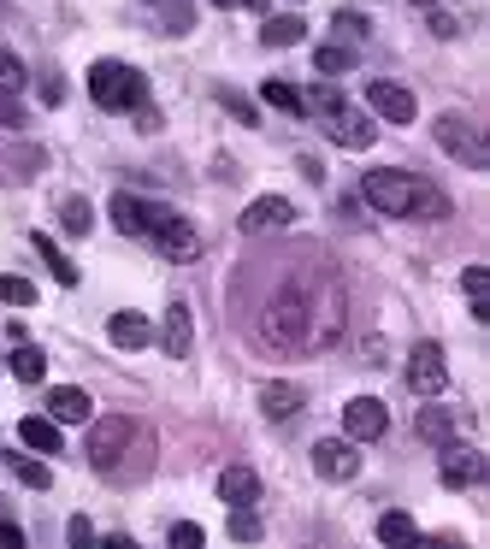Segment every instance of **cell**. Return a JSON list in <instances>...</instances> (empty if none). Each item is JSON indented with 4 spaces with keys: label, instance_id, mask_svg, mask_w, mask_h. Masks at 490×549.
<instances>
[{
    "label": "cell",
    "instance_id": "15",
    "mask_svg": "<svg viewBox=\"0 0 490 549\" xmlns=\"http://www.w3.org/2000/svg\"><path fill=\"white\" fill-rule=\"evenodd\" d=\"M18 443H24V449H36V455H60V449H65L60 420H54V414H30V420H18Z\"/></svg>",
    "mask_w": 490,
    "mask_h": 549
},
{
    "label": "cell",
    "instance_id": "7",
    "mask_svg": "<svg viewBox=\"0 0 490 549\" xmlns=\"http://www.w3.org/2000/svg\"><path fill=\"white\" fill-rule=\"evenodd\" d=\"M260 337H266V349H296V337H307V307L302 296H278V302L266 307V319H260Z\"/></svg>",
    "mask_w": 490,
    "mask_h": 549
},
{
    "label": "cell",
    "instance_id": "38",
    "mask_svg": "<svg viewBox=\"0 0 490 549\" xmlns=\"http://www.w3.org/2000/svg\"><path fill=\"white\" fill-rule=\"evenodd\" d=\"M225 113L243 124H260V107H248V101H237V95H225Z\"/></svg>",
    "mask_w": 490,
    "mask_h": 549
},
{
    "label": "cell",
    "instance_id": "6",
    "mask_svg": "<svg viewBox=\"0 0 490 549\" xmlns=\"http://www.w3.org/2000/svg\"><path fill=\"white\" fill-rule=\"evenodd\" d=\"M313 473H319L325 485L361 479V443H355V437H319V443H313Z\"/></svg>",
    "mask_w": 490,
    "mask_h": 549
},
{
    "label": "cell",
    "instance_id": "41",
    "mask_svg": "<svg viewBox=\"0 0 490 549\" xmlns=\"http://www.w3.org/2000/svg\"><path fill=\"white\" fill-rule=\"evenodd\" d=\"M18 544H24V532H18L12 520H0V549H18Z\"/></svg>",
    "mask_w": 490,
    "mask_h": 549
},
{
    "label": "cell",
    "instance_id": "27",
    "mask_svg": "<svg viewBox=\"0 0 490 549\" xmlns=\"http://www.w3.org/2000/svg\"><path fill=\"white\" fill-rule=\"evenodd\" d=\"M420 437L437 443V449L455 443V414H449V408H426V414H420Z\"/></svg>",
    "mask_w": 490,
    "mask_h": 549
},
{
    "label": "cell",
    "instance_id": "10",
    "mask_svg": "<svg viewBox=\"0 0 490 549\" xmlns=\"http://www.w3.org/2000/svg\"><path fill=\"white\" fill-rule=\"evenodd\" d=\"M243 237H260V231H284V225H296V201L290 195H254L243 207Z\"/></svg>",
    "mask_w": 490,
    "mask_h": 549
},
{
    "label": "cell",
    "instance_id": "31",
    "mask_svg": "<svg viewBox=\"0 0 490 549\" xmlns=\"http://www.w3.org/2000/svg\"><path fill=\"white\" fill-rule=\"evenodd\" d=\"M331 30H337L331 42H361V36H367V18H361V12H337Z\"/></svg>",
    "mask_w": 490,
    "mask_h": 549
},
{
    "label": "cell",
    "instance_id": "18",
    "mask_svg": "<svg viewBox=\"0 0 490 549\" xmlns=\"http://www.w3.org/2000/svg\"><path fill=\"white\" fill-rule=\"evenodd\" d=\"M302 36H307V18H302V12H272V18L260 24V42H266V48H296Z\"/></svg>",
    "mask_w": 490,
    "mask_h": 549
},
{
    "label": "cell",
    "instance_id": "5",
    "mask_svg": "<svg viewBox=\"0 0 490 549\" xmlns=\"http://www.w3.org/2000/svg\"><path fill=\"white\" fill-rule=\"evenodd\" d=\"M148 237L160 243V254L166 260H178V266H189V260H201V231L189 225L184 213H172V207H148Z\"/></svg>",
    "mask_w": 490,
    "mask_h": 549
},
{
    "label": "cell",
    "instance_id": "23",
    "mask_svg": "<svg viewBox=\"0 0 490 549\" xmlns=\"http://www.w3.org/2000/svg\"><path fill=\"white\" fill-rule=\"evenodd\" d=\"M260 95H266L278 113H290V119H307V101H302V89H296V83H284V77H266V83H260Z\"/></svg>",
    "mask_w": 490,
    "mask_h": 549
},
{
    "label": "cell",
    "instance_id": "21",
    "mask_svg": "<svg viewBox=\"0 0 490 549\" xmlns=\"http://www.w3.org/2000/svg\"><path fill=\"white\" fill-rule=\"evenodd\" d=\"M302 384H266L260 390V408H266V420H290V414H302Z\"/></svg>",
    "mask_w": 490,
    "mask_h": 549
},
{
    "label": "cell",
    "instance_id": "1",
    "mask_svg": "<svg viewBox=\"0 0 490 549\" xmlns=\"http://www.w3.org/2000/svg\"><path fill=\"white\" fill-rule=\"evenodd\" d=\"M361 195L384 219H449V195L420 172H402V166H372L361 178Z\"/></svg>",
    "mask_w": 490,
    "mask_h": 549
},
{
    "label": "cell",
    "instance_id": "40",
    "mask_svg": "<svg viewBox=\"0 0 490 549\" xmlns=\"http://www.w3.org/2000/svg\"><path fill=\"white\" fill-rule=\"evenodd\" d=\"M0 124H12V130L24 124V107H12V95H0Z\"/></svg>",
    "mask_w": 490,
    "mask_h": 549
},
{
    "label": "cell",
    "instance_id": "37",
    "mask_svg": "<svg viewBox=\"0 0 490 549\" xmlns=\"http://www.w3.org/2000/svg\"><path fill=\"white\" fill-rule=\"evenodd\" d=\"M42 101H48V107H60V101H65V77H60V71H48V77H42Z\"/></svg>",
    "mask_w": 490,
    "mask_h": 549
},
{
    "label": "cell",
    "instance_id": "32",
    "mask_svg": "<svg viewBox=\"0 0 490 549\" xmlns=\"http://www.w3.org/2000/svg\"><path fill=\"white\" fill-rule=\"evenodd\" d=\"M231 544H260V520H254V508H237V514H231Z\"/></svg>",
    "mask_w": 490,
    "mask_h": 549
},
{
    "label": "cell",
    "instance_id": "4",
    "mask_svg": "<svg viewBox=\"0 0 490 549\" xmlns=\"http://www.w3.org/2000/svg\"><path fill=\"white\" fill-rule=\"evenodd\" d=\"M130 449H148V455H154V443L142 437V426L124 420V414H107L101 426L89 431V467H101V473H124Z\"/></svg>",
    "mask_w": 490,
    "mask_h": 549
},
{
    "label": "cell",
    "instance_id": "13",
    "mask_svg": "<svg viewBox=\"0 0 490 549\" xmlns=\"http://www.w3.org/2000/svg\"><path fill=\"white\" fill-rule=\"evenodd\" d=\"M367 107L378 113V119H390V124H414V95L402 89V83H390V77H378V83H367Z\"/></svg>",
    "mask_w": 490,
    "mask_h": 549
},
{
    "label": "cell",
    "instance_id": "22",
    "mask_svg": "<svg viewBox=\"0 0 490 549\" xmlns=\"http://www.w3.org/2000/svg\"><path fill=\"white\" fill-rule=\"evenodd\" d=\"M6 366H12V378H18V384H42V378H48V355H42L36 343H12Z\"/></svg>",
    "mask_w": 490,
    "mask_h": 549
},
{
    "label": "cell",
    "instance_id": "26",
    "mask_svg": "<svg viewBox=\"0 0 490 549\" xmlns=\"http://www.w3.org/2000/svg\"><path fill=\"white\" fill-rule=\"evenodd\" d=\"M355 60H361V54H355L349 42H325V48L313 54V65H319V77H343V71H349Z\"/></svg>",
    "mask_w": 490,
    "mask_h": 549
},
{
    "label": "cell",
    "instance_id": "12",
    "mask_svg": "<svg viewBox=\"0 0 490 549\" xmlns=\"http://www.w3.org/2000/svg\"><path fill=\"white\" fill-rule=\"evenodd\" d=\"M485 473H490V461L479 455V449H467V443H443V485L449 490H473Z\"/></svg>",
    "mask_w": 490,
    "mask_h": 549
},
{
    "label": "cell",
    "instance_id": "33",
    "mask_svg": "<svg viewBox=\"0 0 490 549\" xmlns=\"http://www.w3.org/2000/svg\"><path fill=\"white\" fill-rule=\"evenodd\" d=\"M12 473H18L30 490H48V485H54V473H48L42 461H18V455H12Z\"/></svg>",
    "mask_w": 490,
    "mask_h": 549
},
{
    "label": "cell",
    "instance_id": "16",
    "mask_svg": "<svg viewBox=\"0 0 490 549\" xmlns=\"http://www.w3.org/2000/svg\"><path fill=\"white\" fill-rule=\"evenodd\" d=\"M160 343H166V355H172V361H189V349H195V325H189V307H184V302H172V307H166Z\"/></svg>",
    "mask_w": 490,
    "mask_h": 549
},
{
    "label": "cell",
    "instance_id": "44",
    "mask_svg": "<svg viewBox=\"0 0 490 549\" xmlns=\"http://www.w3.org/2000/svg\"><path fill=\"white\" fill-rule=\"evenodd\" d=\"M414 6H437V0H414Z\"/></svg>",
    "mask_w": 490,
    "mask_h": 549
},
{
    "label": "cell",
    "instance_id": "19",
    "mask_svg": "<svg viewBox=\"0 0 490 549\" xmlns=\"http://www.w3.org/2000/svg\"><path fill=\"white\" fill-rule=\"evenodd\" d=\"M219 502H231V508H254V502H260V479H254L248 467L219 473Z\"/></svg>",
    "mask_w": 490,
    "mask_h": 549
},
{
    "label": "cell",
    "instance_id": "30",
    "mask_svg": "<svg viewBox=\"0 0 490 549\" xmlns=\"http://www.w3.org/2000/svg\"><path fill=\"white\" fill-rule=\"evenodd\" d=\"M0 302L30 307V302H36V284H30V278H18V272H0Z\"/></svg>",
    "mask_w": 490,
    "mask_h": 549
},
{
    "label": "cell",
    "instance_id": "2",
    "mask_svg": "<svg viewBox=\"0 0 490 549\" xmlns=\"http://www.w3.org/2000/svg\"><path fill=\"white\" fill-rule=\"evenodd\" d=\"M89 95L101 113H136L148 101V77L136 65H119V60H95L89 65Z\"/></svg>",
    "mask_w": 490,
    "mask_h": 549
},
{
    "label": "cell",
    "instance_id": "39",
    "mask_svg": "<svg viewBox=\"0 0 490 549\" xmlns=\"http://www.w3.org/2000/svg\"><path fill=\"white\" fill-rule=\"evenodd\" d=\"M65 538H71V544H77V549H89V544H95V526H89V520H83V514H77V520H71V532H65Z\"/></svg>",
    "mask_w": 490,
    "mask_h": 549
},
{
    "label": "cell",
    "instance_id": "20",
    "mask_svg": "<svg viewBox=\"0 0 490 549\" xmlns=\"http://www.w3.org/2000/svg\"><path fill=\"white\" fill-rule=\"evenodd\" d=\"M148 207L154 201H142V195H113V225L124 237H148Z\"/></svg>",
    "mask_w": 490,
    "mask_h": 549
},
{
    "label": "cell",
    "instance_id": "34",
    "mask_svg": "<svg viewBox=\"0 0 490 549\" xmlns=\"http://www.w3.org/2000/svg\"><path fill=\"white\" fill-rule=\"evenodd\" d=\"M461 290H467V302H485L490 296V272L485 266H467V272H461Z\"/></svg>",
    "mask_w": 490,
    "mask_h": 549
},
{
    "label": "cell",
    "instance_id": "28",
    "mask_svg": "<svg viewBox=\"0 0 490 549\" xmlns=\"http://www.w3.org/2000/svg\"><path fill=\"white\" fill-rule=\"evenodd\" d=\"M60 225L71 231V237H83V231L95 225V207H89L83 195H65V201H60Z\"/></svg>",
    "mask_w": 490,
    "mask_h": 549
},
{
    "label": "cell",
    "instance_id": "8",
    "mask_svg": "<svg viewBox=\"0 0 490 549\" xmlns=\"http://www.w3.org/2000/svg\"><path fill=\"white\" fill-rule=\"evenodd\" d=\"M431 136H437V148H449L461 166H473V172H485L490 166V154H485V142H479V130L467 119H455V113H443V119L431 124Z\"/></svg>",
    "mask_w": 490,
    "mask_h": 549
},
{
    "label": "cell",
    "instance_id": "24",
    "mask_svg": "<svg viewBox=\"0 0 490 549\" xmlns=\"http://www.w3.org/2000/svg\"><path fill=\"white\" fill-rule=\"evenodd\" d=\"M30 243H36V254H42V260H48V272H54V278H60L65 290H71V284H77V266H71V260H65V248L54 243V237H48V231H36V237H30Z\"/></svg>",
    "mask_w": 490,
    "mask_h": 549
},
{
    "label": "cell",
    "instance_id": "35",
    "mask_svg": "<svg viewBox=\"0 0 490 549\" xmlns=\"http://www.w3.org/2000/svg\"><path fill=\"white\" fill-rule=\"evenodd\" d=\"M166 544H172V549H201V544H207V532H201V526H172V532H166Z\"/></svg>",
    "mask_w": 490,
    "mask_h": 549
},
{
    "label": "cell",
    "instance_id": "36",
    "mask_svg": "<svg viewBox=\"0 0 490 549\" xmlns=\"http://www.w3.org/2000/svg\"><path fill=\"white\" fill-rule=\"evenodd\" d=\"M154 6H160V18H166V30H184V24H189L184 0H154Z\"/></svg>",
    "mask_w": 490,
    "mask_h": 549
},
{
    "label": "cell",
    "instance_id": "29",
    "mask_svg": "<svg viewBox=\"0 0 490 549\" xmlns=\"http://www.w3.org/2000/svg\"><path fill=\"white\" fill-rule=\"evenodd\" d=\"M30 83V71H24V60L12 54V48H0V95H18Z\"/></svg>",
    "mask_w": 490,
    "mask_h": 549
},
{
    "label": "cell",
    "instance_id": "11",
    "mask_svg": "<svg viewBox=\"0 0 490 549\" xmlns=\"http://www.w3.org/2000/svg\"><path fill=\"white\" fill-rule=\"evenodd\" d=\"M343 431H349L355 443H378V437L390 431V408H384L378 396H355V402L343 408Z\"/></svg>",
    "mask_w": 490,
    "mask_h": 549
},
{
    "label": "cell",
    "instance_id": "25",
    "mask_svg": "<svg viewBox=\"0 0 490 549\" xmlns=\"http://www.w3.org/2000/svg\"><path fill=\"white\" fill-rule=\"evenodd\" d=\"M378 544H390V549H396V544H420V526H414L402 508H390V514L378 520Z\"/></svg>",
    "mask_w": 490,
    "mask_h": 549
},
{
    "label": "cell",
    "instance_id": "43",
    "mask_svg": "<svg viewBox=\"0 0 490 549\" xmlns=\"http://www.w3.org/2000/svg\"><path fill=\"white\" fill-rule=\"evenodd\" d=\"M231 6H248V12H266V0H231Z\"/></svg>",
    "mask_w": 490,
    "mask_h": 549
},
{
    "label": "cell",
    "instance_id": "14",
    "mask_svg": "<svg viewBox=\"0 0 490 549\" xmlns=\"http://www.w3.org/2000/svg\"><path fill=\"white\" fill-rule=\"evenodd\" d=\"M107 337H113V349L136 355V349H148V343H154V325H148V313H136V307H119V313L107 319Z\"/></svg>",
    "mask_w": 490,
    "mask_h": 549
},
{
    "label": "cell",
    "instance_id": "42",
    "mask_svg": "<svg viewBox=\"0 0 490 549\" xmlns=\"http://www.w3.org/2000/svg\"><path fill=\"white\" fill-rule=\"evenodd\" d=\"M431 36H455V18L449 12H431Z\"/></svg>",
    "mask_w": 490,
    "mask_h": 549
},
{
    "label": "cell",
    "instance_id": "3",
    "mask_svg": "<svg viewBox=\"0 0 490 549\" xmlns=\"http://www.w3.org/2000/svg\"><path fill=\"white\" fill-rule=\"evenodd\" d=\"M302 101H307V113L325 124V136H331V142H343V148H372V119H361V113H355L331 83L307 89Z\"/></svg>",
    "mask_w": 490,
    "mask_h": 549
},
{
    "label": "cell",
    "instance_id": "9",
    "mask_svg": "<svg viewBox=\"0 0 490 549\" xmlns=\"http://www.w3.org/2000/svg\"><path fill=\"white\" fill-rule=\"evenodd\" d=\"M443 384H449V361H443V349H437V343H414V349H408V390H420V396H443Z\"/></svg>",
    "mask_w": 490,
    "mask_h": 549
},
{
    "label": "cell",
    "instance_id": "17",
    "mask_svg": "<svg viewBox=\"0 0 490 549\" xmlns=\"http://www.w3.org/2000/svg\"><path fill=\"white\" fill-rule=\"evenodd\" d=\"M48 414H54L60 426H83V420H89V396H83L77 384H54V390H48Z\"/></svg>",
    "mask_w": 490,
    "mask_h": 549
}]
</instances>
